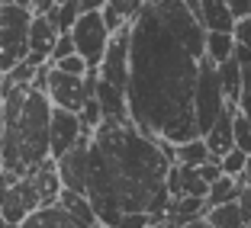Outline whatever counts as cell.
<instances>
[{"label": "cell", "mask_w": 251, "mask_h": 228, "mask_svg": "<svg viewBox=\"0 0 251 228\" xmlns=\"http://www.w3.org/2000/svg\"><path fill=\"white\" fill-rule=\"evenodd\" d=\"M206 58V32L193 20L187 0L142 3L129 39V122L161 145L200 138L193 119L200 65Z\"/></svg>", "instance_id": "cell-1"}, {"label": "cell", "mask_w": 251, "mask_h": 228, "mask_svg": "<svg viewBox=\"0 0 251 228\" xmlns=\"http://www.w3.org/2000/svg\"><path fill=\"white\" fill-rule=\"evenodd\" d=\"M174 167L161 141L148 138L132 122L106 125L90 138L87 203L103 228H119L129 215H148L151 225L168 212V170Z\"/></svg>", "instance_id": "cell-2"}, {"label": "cell", "mask_w": 251, "mask_h": 228, "mask_svg": "<svg viewBox=\"0 0 251 228\" xmlns=\"http://www.w3.org/2000/svg\"><path fill=\"white\" fill-rule=\"evenodd\" d=\"M3 103V158L0 170H23L49 161V125H52V103L32 84L16 87L0 96Z\"/></svg>", "instance_id": "cell-3"}, {"label": "cell", "mask_w": 251, "mask_h": 228, "mask_svg": "<svg viewBox=\"0 0 251 228\" xmlns=\"http://www.w3.org/2000/svg\"><path fill=\"white\" fill-rule=\"evenodd\" d=\"M58 196H61V180L52 158L23 170V174L0 170V219L10 228H20L39 209L58 206Z\"/></svg>", "instance_id": "cell-4"}, {"label": "cell", "mask_w": 251, "mask_h": 228, "mask_svg": "<svg viewBox=\"0 0 251 228\" xmlns=\"http://www.w3.org/2000/svg\"><path fill=\"white\" fill-rule=\"evenodd\" d=\"M29 3H0V77L10 74L29 55Z\"/></svg>", "instance_id": "cell-5"}, {"label": "cell", "mask_w": 251, "mask_h": 228, "mask_svg": "<svg viewBox=\"0 0 251 228\" xmlns=\"http://www.w3.org/2000/svg\"><path fill=\"white\" fill-rule=\"evenodd\" d=\"M45 96H49L52 110H65L77 116L90 96H97V74L74 77V74H65L58 68H49V74H45Z\"/></svg>", "instance_id": "cell-6"}, {"label": "cell", "mask_w": 251, "mask_h": 228, "mask_svg": "<svg viewBox=\"0 0 251 228\" xmlns=\"http://www.w3.org/2000/svg\"><path fill=\"white\" fill-rule=\"evenodd\" d=\"M222 110H226V96H222V84H219V68L203 58L200 77H197V93H193V119H197L200 138L209 135V129L216 125Z\"/></svg>", "instance_id": "cell-7"}, {"label": "cell", "mask_w": 251, "mask_h": 228, "mask_svg": "<svg viewBox=\"0 0 251 228\" xmlns=\"http://www.w3.org/2000/svg\"><path fill=\"white\" fill-rule=\"evenodd\" d=\"M110 29H106L103 16H100V10H94V13H81V20L74 23L71 29V42H74V55L87 65L90 74L100 71V65H103V55L106 48H110Z\"/></svg>", "instance_id": "cell-8"}, {"label": "cell", "mask_w": 251, "mask_h": 228, "mask_svg": "<svg viewBox=\"0 0 251 228\" xmlns=\"http://www.w3.org/2000/svg\"><path fill=\"white\" fill-rule=\"evenodd\" d=\"M90 138H94V132H87V129H84V135L77 138V145H74L65 158H58V161H55V167H58V180H61V190H68V193H81V196H87V161H90Z\"/></svg>", "instance_id": "cell-9"}, {"label": "cell", "mask_w": 251, "mask_h": 228, "mask_svg": "<svg viewBox=\"0 0 251 228\" xmlns=\"http://www.w3.org/2000/svg\"><path fill=\"white\" fill-rule=\"evenodd\" d=\"M84 135V125L74 113L65 110H52V125H49V158L58 161L77 145V138Z\"/></svg>", "instance_id": "cell-10"}, {"label": "cell", "mask_w": 251, "mask_h": 228, "mask_svg": "<svg viewBox=\"0 0 251 228\" xmlns=\"http://www.w3.org/2000/svg\"><path fill=\"white\" fill-rule=\"evenodd\" d=\"M58 36H61V32H58V26H55L52 13H49V16H32V26H29V55H26V65H29V68L49 65Z\"/></svg>", "instance_id": "cell-11"}, {"label": "cell", "mask_w": 251, "mask_h": 228, "mask_svg": "<svg viewBox=\"0 0 251 228\" xmlns=\"http://www.w3.org/2000/svg\"><path fill=\"white\" fill-rule=\"evenodd\" d=\"M187 7L193 20L203 26V32H226V36L235 32V16L229 13L226 0H187Z\"/></svg>", "instance_id": "cell-12"}, {"label": "cell", "mask_w": 251, "mask_h": 228, "mask_svg": "<svg viewBox=\"0 0 251 228\" xmlns=\"http://www.w3.org/2000/svg\"><path fill=\"white\" fill-rule=\"evenodd\" d=\"M238 106L226 103V110L219 113V119H216V125L209 129V135L203 138V145H206L209 158H213V164H219L222 158L229 155L232 148H235V138H232V119H235Z\"/></svg>", "instance_id": "cell-13"}, {"label": "cell", "mask_w": 251, "mask_h": 228, "mask_svg": "<svg viewBox=\"0 0 251 228\" xmlns=\"http://www.w3.org/2000/svg\"><path fill=\"white\" fill-rule=\"evenodd\" d=\"M139 10H142L139 0H106L103 10H100V16H103L110 36H116L119 29H126V26L135 20V13H139Z\"/></svg>", "instance_id": "cell-14"}, {"label": "cell", "mask_w": 251, "mask_h": 228, "mask_svg": "<svg viewBox=\"0 0 251 228\" xmlns=\"http://www.w3.org/2000/svg\"><path fill=\"white\" fill-rule=\"evenodd\" d=\"M209 161H213V158H209L203 138H193V141H187V145H171V164H174V167L200 170L203 164H209Z\"/></svg>", "instance_id": "cell-15"}, {"label": "cell", "mask_w": 251, "mask_h": 228, "mask_svg": "<svg viewBox=\"0 0 251 228\" xmlns=\"http://www.w3.org/2000/svg\"><path fill=\"white\" fill-rule=\"evenodd\" d=\"M58 206L65 209L68 215H74V222H81L84 228H103V225H100V219L94 215V206H90L87 196H81V193H68V190H61Z\"/></svg>", "instance_id": "cell-16"}, {"label": "cell", "mask_w": 251, "mask_h": 228, "mask_svg": "<svg viewBox=\"0 0 251 228\" xmlns=\"http://www.w3.org/2000/svg\"><path fill=\"white\" fill-rule=\"evenodd\" d=\"M242 190H245L242 177H219V180L209 186L206 199H203V203H206V212H209V209H216V206H229V203H238Z\"/></svg>", "instance_id": "cell-17"}, {"label": "cell", "mask_w": 251, "mask_h": 228, "mask_svg": "<svg viewBox=\"0 0 251 228\" xmlns=\"http://www.w3.org/2000/svg\"><path fill=\"white\" fill-rule=\"evenodd\" d=\"M20 228H84V225H81V222H74V215H68L61 206H49V209L32 212Z\"/></svg>", "instance_id": "cell-18"}, {"label": "cell", "mask_w": 251, "mask_h": 228, "mask_svg": "<svg viewBox=\"0 0 251 228\" xmlns=\"http://www.w3.org/2000/svg\"><path fill=\"white\" fill-rule=\"evenodd\" d=\"M235 58V36L226 32H206V61H213L216 68Z\"/></svg>", "instance_id": "cell-19"}, {"label": "cell", "mask_w": 251, "mask_h": 228, "mask_svg": "<svg viewBox=\"0 0 251 228\" xmlns=\"http://www.w3.org/2000/svg\"><path fill=\"white\" fill-rule=\"evenodd\" d=\"M219 84H222V96H226V103L238 106L242 100V71H238V61H226L219 65Z\"/></svg>", "instance_id": "cell-20"}, {"label": "cell", "mask_w": 251, "mask_h": 228, "mask_svg": "<svg viewBox=\"0 0 251 228\" xmlns=\"http://www.w3.org/2000/svg\"><path fill=\"white\" fill-rule=\"evenodd\" d=\"M203 219H206L213 228H245V219H242V209H238V203L216 206V209H209Z\"/></svg>", "instance_id": "cell-21"}, {"label": "cell", "mask_w": 251, "mask_h": 228, "mask_svg": "<svg viewBox=\"0 0 251 228\" xmlns=\"http://www.w3.org/2000/svg\"><path fill=\"white\" fill-rule=\"evenodd\" d=\"M52 20H55V26H58L61 36H71L74 23L81 20V0H65V3H58L55 13H52Z\"/></svg>", "instance_id": "cell-22"}, {"label": "cell", "mask_w": 251, "mask_h": 228, "mask_svg": "<svg viewBox=\"0 0 251 228\" xmlns=\"http://www.w3.org/2000/svg\"><path fill=\"white\" fill-rule=\"evenodd\" d=\"M232 138H235L238 151L251 158V122L242 116V113H235V119H232Z\"/></svg>", "instance_id": "cell-23"}, {"label": "cell", "mask_w": 251, "mask_h": 228, "mask_svg": "<svg viewBox=\"0 0 251 228\" xmlns=\"http://www.w3.org/2000/svg\"><path fill=\"white\" fill-rule=\"evenodd\" d=\"M245 164H248V155H242L238 148H232L229 155L219 161V167H222V177H242L245 174Z\"/></svg>", "instance_id": "cell-24"}, {"label": "cell", "mask_w": 251, "mask_h": 228, "mask_svg": "<svg viewBox=\"0 0 251 228\" xmlns=\"http://www.w3.org/2000/svg\"><path fill=\"white\" fill-rule=\"evenodd\" d=\"M74 55V42H71V36H58V42H55V52H52V58H49V65H58V61H65V58H71Z\"/></svg>", "instance_id": "cell-25"}, {"label": "cell", "mask_w": 251, "mask_h": 228, "mask_svg": "<svg viewBox=\"0 0 251 228\" xmlns=\"http://www.w3.org/2000/svg\"><path fill=\"white\" fill-rule=\"evenodd\" d=\"M55 68H58V71H65V74H74V77H87V74H90V71H87V65H84L77 55H71V58L58 61Z\"/></svg>", "instance_id": "cell-26"}, {"label": "cell", "mask_w": 251, "mask_h": 228, "mask_svg": "<svg viewBox=\"0 0 251 228\" xmlns=\"http://www.w3.org/2000/svg\"><path fill=\"white\" fill-rule=\"evenodd\" d=\"M232 36H235V45H242V48L251 52V20H238Z\"/></svg>", "instance_id": "cell-27"}, {"label": "cell", "mask_w": 251, "mask_h": 228, "mask_svg": "<svg viewBox=\"0 0 251 228\" xmlns=\"http://www.w3.org/2000/svg\"><path fill=\"white\" fill-rule=\"evenodd\" d=\"M226 3H229V13L235 16V23L251 20V0H226Z\"/></svg>", "instance_id": "cell-28"}, {"label": "cell", "mask_w": 251, "mask_h": 228, "mask_svg": "<svg viewBox=\"0 0 251 228\" xmlns=\"http://www.w3.org/2000/svg\"><path fill=\"white\" fill-rule=\"evenodd\" d=\"M238 209H242V219H245V228L251 225V186H245L242 196H238Z\"/></svg>", "instance_id": "cell-29"}, {"label": "cell", "mask_w": 251, "mask_h": 228, "mask_svg": "<svg viewBox=\"0 0 251 228\" xmlns=\"http://www.w3.org/2000/svg\"><path fill=\"white\" fill-rule=\"evenodd\" d=\"M242 183H245V186H251V158H248V164H245V174H242Z\"/></svg>", "instance_id": "cell-30"}, {"label": "cell", "mask_w": 251, "mask_h": 228, "mask_svg": "<svg viewBox=\"0 0 251 228\" xmlns=\"http://www.w3.org/2000/svg\"><path fill=\"white\" fill-rule=\"evenodd\" d=\"M0 158H3V103H0Z\"/></svg>", "instance_id": "cell-31"}, {"label": "cell", "mask_w": 251, "mask_h": 228, "mask_svg": "<svg viewBox=\"0 0 251 228\" xmlns=\"http://www.w3.org/2000/svg\"><path fill=\"white\" fill-rule=\"evenodd\" d=\"M184 228H213L206 219H200V222H190V225H184Z\"/></svg>", "instance_id": "cell-32"}, {"label": "cell", "mask_w": 251, "mask_h": 228, "mask_svg": "<svg viewBox=\"0 0 251 228\" xmlns=\"http://www.w3.org/2000/svg\"><path fill=\"white\" fill-rule=\"evenodd\" d=\"M248 228H251V225H248Z\"/></svg>", "instance_id": "cell-33"}]
</instances>
